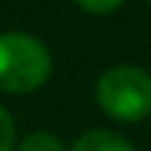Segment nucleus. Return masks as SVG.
Returning a JSON list of instances; mask_svg holds the SVG:
<instances>
[{
	"label": "nucleus",
	"instance_id": "obj_3",
	"mask_svg": "<svg viewBox=\"0 0 151 151\" xmlns=\"http://www.w3.org/2000/svg\"><path fill=\"white\" fill-rule=\"evenodd\" d=\"M70 151H134V146L112 129H87L73 140Z\"/></svg>",
	"mask_w": 151,
	"mask_h": 151
},
{
	"label": "nucleus",
	"instance_id": "obj_2",
	"mask_svg": "<svg viewBox=\"0 0 151 151\" xmlns=\"http://www.w3.org/2000/svg\"><path fill=\"white\" fill-rule=\"evenodd\" d=\"M95 104L118 123L151 118V73L140 65H112L95 78Z\"/></svg>",
	"mask_w": 151,
	"mask_h": 151
},
{
	"label": "nucleus",
	"instance_id": "obj_7",
	"mask_svg": "<svg viewBox=\"0 0 151 151\" xmlns=\"http://www.w3.org/2000/svg\"><path fill=\"white\" fill-rule=\"evenodd\" d=\"M146 3H148V6H151V0H146Z\"/></svg>",
	"mask_w": 151,
	"mask_h": 151
},
{
	"label": "nucleus",
	"instance_id": "obj_1",
	"mask_svg": "<svg viewBox=\"0 0 151 151\" xmlns=\"http://www.w3.org/2000/svg\"><path fill=\"white\" fill-rule=\"evenodd\" d=\"M53 73L50 48L25 31L0 34V92L31 95L42 90Z\"/></svg>",
	"mask_w": 151,
	"mask_h": 151
},
{
	"label": "nucleus",
	"instance_id": "obj_5",
	"mask_svg": "<svg viewBox=\"0 0 151 151\" xmlns=\"http://www.w3.org/2000/svg\"><path fill=\"white\" fill-rule=\"evenodd\" d=\"M17 146V123L11 112L0 104V151H14Z\"/></svg>",
	"mask_w": 151,
	"mask_h": 151
},
{
	"label": "nucleus",
	"instance_id": "obj_6",
	"mask_svg": "<svg viewBox=\"0 0 151 151\" xmlns=\"http://www.w3.org/2000/svg\"><path fill=\"white\" fill-rule=\"evenodd\" d=\"M84 14H92V17H106L112 11H118L126 0H73Z\"/></svg>",
	"mask_w": 151,
	"mask_h": 151
},
{
	"label": "nucleus",
	"instance_id": "obj_4",
	"mask_svg": "<svg viewBox=\"0 0 151 151\" xmlns=\"http://www.w3.org/2000/svg\"><path fill=\"white\" fill-rule=\"evenodd\" d=\"M14 151H70V146H67L56 132L37 129V132H28V134L17 137Z\"/></svg>",
	"mask_w": 151,
	"mask_h": 151
}]
</instances>
